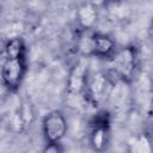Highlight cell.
Returning a JSON list of instances; mask_svg holds the SVG:
<instances>
[{
    "instance_id": "3957f363",
    "label": "cell",
    "mask_w": 153,
    "mask_h": 153,
    "mask_svg": "<svg viewBox=\"0 0 153 153\" xmlns=\"http://www.w3.org/2000/svg\"><path fill=\"white\" fill-rule=\"evenodd\" d=\"M110 85L111 78L108 73L97 72L94 74H88L84 93V100L93 106H97L108 94Z\"/></svg>"
},
{
    "instance_id": "5b68a950",
    "label": "cell",
    "mask_w": 153,
    "mask_h": 153,
    "mask_svg": "<svg viewBox=\"0 0 153 153\" xmlns=\"http://www.w3.org/2000/svg\"><path fill=\"white\" fill-rule=\"evenodd\" d=\"M110 139V116L106 111H99L91 122L90 145L94 151H104Z\"/></svg>"
},
{
    "instance_id": "7a4b0ae2",
    "label": "cell",
    "mask_w": 153,
    "mask_h": 153,
    "mask_svg": "<svg viewBox=\"0 0 153 153\" xmlns=\"http://www.w3.org/2000/svg\"><path fill=\"white\" fill-rule=\"evenodd\" d=\"M139 66L137 48L133 44L126 45L109 59L108 74L111 79H116L123 82H129L136 75Z\"/></svg>"
},
{
    "instance_id": "7c38bea8",
    "label": "cell",
    "mask_w": 153,
    "mask_h": 153,
    "mask_svg": "<svg viewBox=\"0 0 153 153\" xmlns=\"http://www.w3.org/2000/svg\"><path fill=\"white\" fill-rule=\"evenodd\" d=\"M108 1H120V0H108Z\"/></svg>"
},
{
    "instance_id": "8fae6325",
    "label": "cell",
    "mask_w": 153,
    "mask_h": 153,
    "mask_svg": "<svg viewBox=\"0 0 153 153\" xmlns=\"http://www.w3.org/2000/svg\"><path fill=\"white\" fill-rule=\"evenodd\" d=\"M148 35H149V37L153 39V19H152V22H151V24H149V26H148Z\"/></svg>"
},
{
    "instance_id": "9c48e42d",
    "label": "cell",
    "mask_w": 153,
    "mask_h": 153,
    "mask_svg": "<svg viewBox=\"0 0 153 153\" xmlns=\"http://www.w3.org/2000/svg\"><path fill=\"white\" fill-rule=\"evenodd\" d=\"M129 145L131 146L130 147L131 152H149V151H152L151 142L146 135H140V136L135 137Z\"/></svg>"
},
{
    "instance_id": "6da1fadb",
    "label": "cell",
    "mask_w": 153,
    "mask_h": 153,
    "mask_svg": "<svg viewBox=\"0 0 153 153\" xmlns=\"http://www.w3.org/2000/svg\"><path fill=\"white\" fill-rule=\"evenodd\" d=\"M27 71V48L24 39L19 36L7 41L1 65V80L10 92H16Z\"/></svg>"
},
{
    "instance_id": "30bf717a",
    "label": "cell",
    "mask_w": 153,
    "mask_h": 153,
    "mask_svg": "<svg viewBox=\"0 0 153 153\" xmlns=\"http://www.w3.org/2000/svg\"><path fill=\"white\" fill-rule=\"evenodd\" d=\"M63 148L61 147V142H54V143H47V147L44 148V152H62Z\"/></svg>"
},
{
    "instance_id": "52a82bcc",
    "label": "cell",
    "mask_w": 153,
    "mask_h": 153,
    "mask_svg": "<svg viewBox=\"0 0 153 153\" xmlns=\"http://www.w3.org/2000/svg\"><path fill=\"white\" fill-rule=\"evenodd\" d=\"M97 8L90 4H82L76 11V20L81 30H92L97 23Z\"/></svg>"
},
{
    "instance_id": "8992f818",
    "label": "cell",
    "mask_w": 153,
    "mask_h": 153,
    "mask_svg": "<svg viewBox=\"0 0 153 153\" xmlns=\"http://www.w3.org/2000/svg\"><path fill=\"white\" fill-rule=\"evenodd\" d=\"M88 68L85 59H80L74 63L67 78V93L71 98H82L88 78Z\"/></svg>"
},
{
    "instance_id": "ba28073f",
    "label": "cell",
    "mask_w": 153,
    "mask_h": 153,
    "mask_svg": "<svg viewBox=\"0 0 153 153\" xmlns=\"http://www.w3.org/2000/svg\"><path fill=\"white\" fill-rule=\"evenodd\" d=\"M33 118V111L29 103L22 104V106L18 109L17 115L14 116V122L18 126V129H24L25 127L30 126Z\"/></svg>"
},
{
    "instance_id": "277c9868",
    "label": "cell",
    "mask_w": 153,
    "mask_h": 153,
    "mask_svg": "<svg viewBox=\"0 0 153 153\" xmlns=\"http://www.w3.org/2000/svg\"><path fill=\"white\" fill-rule=\"evenodd\" d=\"M42 129L47 143L61 142L67 134V121L62 111L53 110L48 112L42 121Z\"/></svg>"
}]
</instances>
